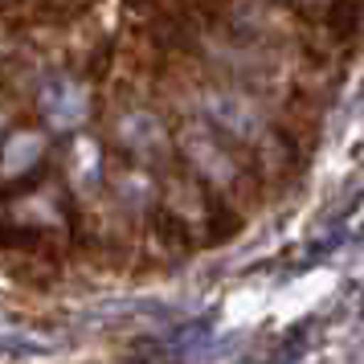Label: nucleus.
<instances>
[{
    "instance_id": "nucleus-1",
    "label": "nucleus",
    "mask_w": 364,
    "mask_h": 364,
    "mask_svg": "<svg viewBox=\"0 0 364 364\" xmlns=\"http://www.w3.org/2000/svg\"><path fill=\"white\" fill-rule=\"evenodd\" d=\"M200 107H205V115L213 119L221 132L237 135V139H254V135L262 132L258 107H250L246 99H237L230 90H205V95H200Z\"/></svg>"
},
{
    "instance_id": "nucleus-2",
    "label": "nucleus",
    "mask_w": 364,
    "mask_h": 364,
    "mask_svg": "<svg viewBox=\"0 0 364 364\" xmlns=\"http://www.w3.org/2000/svg\"><path fill=\"white\" fill-rule=\"evenodd\" d=\"M86 86L70 82V78H62V82H53L46 95H41V115L50 119V127H78L86 119Z\"/></svg>"
},
{
    "instance_id": "nucleus-3",
    "label": "nucleus",
    "mask_w": 364,
    "mask_h": 364,
    "mask_svg": "<svg viewBox=\"0 0 364 364\" xmlns=\"http://www.w3.org/2000/svg\"><path fill=\"white\" fill-rule=\"evenodd\" d=\"M184 151H188V160H193V164H197L213 184H233V181H237V164L225 156V148L217 144L213 135L188 132V135H184Z\"/></svg>"
},
{
    "instance_id": "nucleus-4",
    "label": "nucleus",
    "mask_w": 364,
    "mask_h": 364,
    "mask_svg": "<svg viewBox=\"0 0 364 364\" xmlns=\"http://www.w3.org/2000/svg\"><path fill=\"white\" fill-rule=\"evenodd\" d=\"M41 151H46V135L41 132L9 135L4 148H0V176H21V172H29V168L41 160Z\"/></svg>"
},
{
    "instance_id": "nucleus-5",
    "label": "nucleus",
    "mask_w": 364,
    "mask_h": 364,
    "mask_svg": "<svg viewBox=\"0 0 364 364\" xmlns=\"http://www.w3.org/2000/svg\"><path fill=\"white\" fill-rule=\"evenodd\" d=\"M291 4H299V9H311V13H319V9H331L336 0H291Z\"/></svg>"
}]
</instances>
